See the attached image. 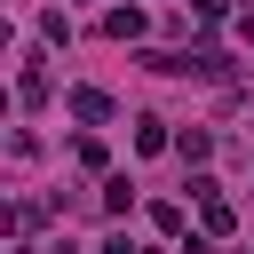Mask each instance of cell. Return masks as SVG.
I'll use <instances>...</instances> for the list:
<instances>
[{
    "label": "cell",
    "mask_w": 254,
    "mask_h": 254,
    "mask_svg": "<svg viewBox=\"0 0 254 254\" xmlns=\"http://www.w3.org/2000/svg\"><path fill=\"white\" fill-rule=\"evenodd\" d=\"M175 151H183V159H206V151H214V135H206V127H190V135H175Z\"/></svg>",
    "instance_id": "obj_4"
},
{
    "label": "cell",
    "mask_w": 254,
    "mask_h": 254,
    "mask_svg": "<svg viewBox=\"0 0 254 254\" xmlns=\"http://www.w3.org/2000/svg\"><path fill=\"white\" fill-rule=\"evenodd\" d=\"M95 254H143V246H135V238H119V230H111V238H103V246H95Z\"/></svg>",
    "instance_id": "obj_6"
},
{
    "label": "cell",
    "mask_w": 254,
    "mask_h": 254,
    "mask_svg": "<svg viewBox=\"0 0 254 254\" xmlns=\"http://www.w3.org/2000/svg\"><path fill=\"white\" fill-rule=\"evenodd\" d=\"M103 32H111V40H143V8H111Z\"/></svg>",
    "instance_id": "obj_2"
},
{
    "label": "cell",
    "mask_w": 254,
    "mask_h": 254,
    "mask_svg": "<svg viewBox=\"0 0 254 254\" xmlns=\"http://www.w3.org/2000/svg\"><path fill=\"white\" fill-rule=\"evenodd\" d=\"M103 206H111V214H127V206H135V190H127V175H111V183H103Z\"/></svg>",
    "instance_id": "obj_5"
},
{
    "label": "cell",
    "mask_w": 254,
    "mask_h": 254,
    "mask_svg": "<svg viewBox=\"0 0 254 254\" xmlns=\"http://www.w3.org/2000/svg\"><path fill=\"white\" fill-rule=\"evenodd\" d=\"M71 119H87V127L111 119V95H103V87H71Z\"/></svg>",
    "instance_id": "obj_1"
},
{
    "label": "cell",
    "mask_w": 254,
    "mask_h": 254,
    "mask_svg": "<svg viewBox=\"0 0 254 254\" xmlns=\"http://www.w3.org/2000/svg\"><path fill=\"white\" fill-rule=\"evenodd\" d=\"M143 254H159V246H143Z\"/></svg>",
    "instance_id": "obj_8"
},
{
    "label": "cell",
    "mask_w": 254,
    "mask_h": 254,
    "mask_svg": "<svg viewBox=\"0 0 254 254\" xmlns=\"http://www.w3.org/2000/svg\"><path fill=\"white\" fill-rule=\"evenodd\" d=\"M198 222H206V230H214V238H222V230H230V206H222V198H214V190H206V198H198Z\"/></svg>",
    "instance_id": "obj_3"
},
{
    "label": "cell",
    "mask_w": 254,
    "mask_h": 254,
    "mask_svg": "<svg viewBox=\"0 0 254 254\" xmlns=\"http://www.w3.org/2000/svg\"><path fill=\"white\" fill-rule=\"evenodd\" d=\"M246 40H254V16H246Z\"/></svg>",
    "instance_id": "obj_7"
}]
</instances>
